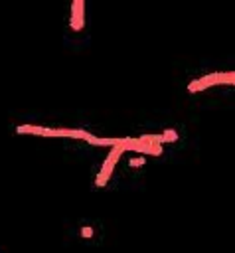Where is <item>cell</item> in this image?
<instances>
[{"label": "cell", "mask_w": 235, "mask_h": 253, "mask_svg": "<svg viewBox=\"0 0 235 253\" xmlns=\"http://www.w3.org/2000/svg\"><path fill=\"white\" fill-rule=\"evenodd\" d=\"M122 152H124L122 146H115V148H111V152H109L107 160L103 162V168H101V172H99V176H97V186H105V184H107V180L111 178L113 166L117 164V160H118V156H120Z\"/></svg>", "instance_id": "obj_1"}, {"label": "cell", "mask_w": 235, "mask_h": 253, "mask_svg": "<svg viewBox=\"0 0 235 253\" xmlns=\"http://www.w3.org/2000/svg\"><path fill=\"white\" fill-rule=\"evenodd\" d=\"M20 134H38V136H61V128H49L39 125H20L16 126Z\"/></svg>", "instance_id": "obj_2"}, {"label": "cell", "mask_w": 235, "mask_h": 253, "mask_svg": "<svg viewBox=\"0 0 235 253\" xmlns=\"http://www.w3.org/2000/svg\"><path fill=\"white\" fill-rule=\"evenodd\" d=\"M83 8H85V2H83V0H73V2H71V18H69V26H71L73 32H79V30H83V26H85Z\"/></svg>", "instance_id": "obj_3"}, {"label": "cell", "mask_w": 235, "mask_h": 253, "mask_svg": "<svg viewBox=\"0 0 235 253\" xmlns=\"http://www.w3.org/2000/svg\"><path fill=\"white\" fill-rule=\"evenodd\" d=\"M211 85H221V73H209V75H203L196 81H192L188 85V91L190 93H196V91H201V89H207Z\"/></svg>", "instance_id": "obj_4"}, {"label": "cell", "mask_w": 235, "mask_h": 253, "mask_svg": "<svg viewBox=\"0 0 235 253\" xmlns=\"http://www.w3.org/2000/svg\"><path fill=\"white\" fill-rule=\"evenodd\" d=\"M162 134H164L166 142H172V140H176V138H178V132H176V130H172V128H166Z\"/></svg>", "instance_id": "obj_5"}, {"label": "cell", "mask_w": 235, "mask_h": 253, "mask_svg": "<svg viewBox=\"0 0 235 253\" xmlns=\"http://www.w3.org/2000/svg\"><path fill=\"white\" fill-rule=\"evenodd\" d=\"M144 162H146V158H142V156H140V158H132V160H130V166H142Z\"/></svg>", "instance_id": "obj_6"}, {"label": "cell", "mask_w": 235, "mask_h": 253, "mask_svg": "<svg viewBox=\"0 0 235 253\" xmlns=\"http://www.w3.org/2000/svg\"><path fill=\"white\" fill-rule=\"evenodd\" d=\"M81 235H83V237H91V235H93V229H91V227H83V229H81Z\"/></svg>", "instance_id": "obj_7"}]
</instances>
